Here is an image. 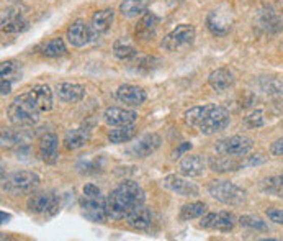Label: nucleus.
Returning a JSON list of instances; mask_svg holds the SVG:
<instances>
[{"mask_svg":"<svg viewBox=\"0 0 283 241\" xmlns=\"http://www.w3.org/2000/svg\"><path fill=\"white\" fill-rule=\"evenodd\" d=\"M146 200V192L135 181H123L108 194L107 210L108 219L121 220L133 208L143 205Z\"/></svg>","mask_w":283,"mask_h":241,"instance_id":"obj_1","label":"nucleus"},{"mask_svg":"<svg viewBox=\"0 0 283 241\" xmlns=\"http://www.w3.org/2000/svg\"><path fill=\"white\" fill-rule=\"evenodd\" d=\"M184 120L188 127L198 128L203 135H215L218 131L224 130L229 125V112L221 105H201V107H192L188 108L184 115Z\"/></svg>","mask_w":283,"mask_h":241,"instance_id":"obj_2","label":"nucleus"},{"mask_svg":"<svg viewBox=\"0 0 283 241\" xmlns=\"http://www.w3.org/2000/svg\"><path fill=\"white\" fill-rule=\"evenodd\" d=\"M41 112L30 102L25 94H20L13 99V102L7 107V116L15 127H33L39 122Z\"/></svg>","mask_w":283,"mask_h":241,"instance_id":"obj_3","label":"nucleus"},{"mask_svg":"<svg viewBox=\"0 0 283 241\" xmlns=\"http://www.w3.org/2000/svg\"><path fill=\"white\" fill-rule=\"evenodd\" d=\"M39 176L31 171H17L2 179V189L12 196H27L39 187Z\"/></svg>","mask_w":283,"mask_h":241,"instance_id":"obj_4","label":"nucleus"},{"mask_svg":"<svg viewBox=\"0 0 283 241\" xmlns=\"http://www.w3.org/2000/svg\"><path fill=\"white\" fill-rule=\"evenodd\" d=\"M210 196L224 205L238 207L247 200V192L229 181H213L208 185Z\"/></svg>","mask_w":283,"mask_h":241,"instance_id":"obj_5","label":"nucleus"},{"mask_svg":"<svg viewBox=\"0 0 283 241\" xmlns=\"http://www.w3.org/2000/svg\"><path fill=\"white\" fill-rule=\"evenodd\" d=\"M254 148L252 138L244 136V135H234L219 139L215 144V151L223 156H234V158H242L249 154V151Z\"/></svg>","mask_w":283,"mask_h":241,"instance_id":"obj_6","label":"nucleus"},{"mask_svg":"<svg viewBox=\"0 0 283 241\" xmlns=\"http://www.w3.org/2000/svg\"><path fill=\"white\" fill-rule=\"evenodd\" d=\"M61 199L56 192H33L30 196L27 207L35 215H54L59 210Z\"/></svg>","mask_w":283,"mask_h":241,"instance_id":"obj_7","label":"nucleus"},{"mask_svg":"<svg viewBox=\"0 0 283 241\" xmlns=\"http://www.w3.org/2000/svg\"><path fill=\"white\" fill-rule=\"evenodd\" d=\"M195 27L190 23H182L177 28L172 30L170 33H167L162 38L161 41V48L166 51H177L184 46H188L195 41Z\"/></svg>","mask_w":283,"mask_h":241,"instance_id":"obj_8","label":"nucleus"},{"mask_svg":"<svg viewBox=\"0 0 283 241\" xmlns=\"http://www.w3.org/2000/svg\"><path fill=\"white\" fill-rule=\"evenodd\" d=\"M81 210L85 219L95 223H104L108 219L107 210V199L97 196V197H87L84 196L81 199Z\"/></svg>","mask_w":283,"mask_h":241,"instance_id":"obj_9","label":"nucleus"},{"mask_svg":"<svg viewBox=\"0 0 283 241\" xmlns=\"http://www.w3.org/2000/svg\"><path fill=\"white\" fill-rule=\"evenodd\" d=\"M66 38L69 44H72L74 48H84V46H87L89 43L95 40L97 35L89 23H85L84 20H75L69 25Z\"/></svg>","mask_w":283,"mask_h":241,"instance_id":"obj_10","label":"nucleus"},{"mask_svg":"<svg viewBox=\"0 0 283 241\" xmlns=\"http://www.w3.org/2000/svg\"><path fill=\"white\" fill-rule=\"evenodd\" d=\"M162 185L167 190L177 194L182 197H198L200 196V187L195 182H190V177L185 179L177 174H169L164 177Z\"/></svg>","mask_w":283,"mask_h":241,"instance_id":"obj_11","label":"nucleus"},{"mask_svg":"<svg viewBox=\"0 0 283 241\" xmlns=\"http://www.w3.org/2000/svg\"><path fill=\"white\" fill-rule=\"evenodd\" d=\"M28 28V20L25 17V12L20 9L18 5L10 7L7 9L2 15V32L15 35V33H21Z\"/></svg>","mask_w":283,"mask_h":241,"instance_id":"obj_12","label":"nucleus"},{"mask_svg":"<svg viewBox=\"0 0 283 241\" xmlns=\"http://www.w3.org/2000/svg\"><path fill=\"white\" fill-rule=\"evenodd\" d=\"M162 139L157 133H146L143 136H139L136 139V143H133V146L130 148V154H133L135 158H147L154 154L157 150L161 148Z\"/></svg>","mask_w":283,"mask_h":241,"instance_id":"obj_13","label":"nucleus"},{"mask_svg":"<svg viewBox=\"0 0 283 241\" xmlns=\"http://www.w3.org/2000/svg\"><path fill=\"white\" fill-rule=\"evenodd\" d=\"M25 97L33 104L39 112H49L53 108V90L49 85L38 84L35 87H31L28 92H25Z\"/></svg>","mask_w":283,"mask_h":241,"instance_id":"obj_14","label":"nucleus"},{"mask_svg":"<svg viewBox=\"0 0 283 241\" xmlns=\"http://www.w3.org/2000/svg\"><path fill=\"white\" fill-rule=\"evenodd\" d=\"M200 225L207 230H218V231H231L236 225V216L231 212H216L207 213L201 216Z\"/></svg>","mask_w":283,"mask_h":241,"instance_id":"obj_15","label":"nucleus"},{"mask_svg":"<svg viewBox=\"0 0 283 241\" xmlns=\"http://www.w3.org/2000/svg\"><path fill=\"white\" fill-rule=\"evenodd\" d=\"M104 120L108 127H123V125H133L138 120V113L130 108L121 107H108L104 112Z\"/></svg>","mask_w":283,"mask_h":241,"instance_id":"obj_16","label":"nucleus"},{"mask_svg":"<svg viewBox=\"0 0 283 241\" xmlns=\"http://www.w3.org/2000/svg\"><path fill=\"white\" fill-rule=\"evenodd\" d=\"M116 99L118 102L124 104L126 107H139L146 102V92L138 87V85H133V84H124L120 85L116 90Z\"/></svg>","mask_w":283,"mask_h":241,"instance_id":"obj_17","label":"nucleus"},{"mask_svg":"<svg viewBox=\"0 0 283 241\" xmlns=\"http://www.w3.org/2000/svg\"><path fill=\"white\" fill-rule=\"evenodd\" d=\"M59 141L54 133H44L38 141V153L46 164H54L59 159Z\"/></svg>","mask_w":283,"mask_h":241,"instance_id":"obj_18","label":"nucleus"},{"mask_svg":"<svg viewBox=\"0 0 283 241\" xmlns=\"http://www.w3.org/2000/svg\"><path fill=\"white\" fill-rule=\"evenodd\" d=\"M207 161L200 154H185L178 162V173L185 177H198L205 173Z\"/></svg>","mask_w":283,"mask_h":241,"instance_id":"obj_19","label":"nucleus"},{"mask_svg":"<svg viewBox=\"0 0 283 241\" xmlns=\"http://www.w3.org/2000/svg\"><path fill=\"white\" fill-rule=\"evenodd\" d=\"M124 220H126L130 228L138 230V231H144L152 225V212H151V208L144 207V204H143L136 208H133L131 212L124 216Z\"/></svg>","mask_w":283,"mask_h":241,"instance_id":"obj_20","label":"nucleus"},{"mask_svg":"<svg viewBox=\"0 0 283 241\" xmlns=\"http://www.w3.org/2000/svg\"><path fill=\"white\" fill-rule=\"evenodd\" d=\"M56 95L64 104H77L85 97V87L74 82H61L56 87Z\"/></svg>","mask_w":283,"mask_h":241,"instance_id":"obj_21","label":"nucleus"},{"mask_svg":"<svg viewBox=\"0 0 283 241\" xmlns=\"http://www.w3.org/2000/svg\"><path fill=\"white\" fill-rule=\"evenodd\" d=\"M207 28L215 36H224L231 32V20L229 15L223 13L221 10H213L207 17Z\"/></svg>","mask_w":283,"mask_h":241,"instance_id":"obj_22","label":"nucleus"},{"mask_svg":"<svg viewBox=\"0 0 283 241\" xmlns=\"http://www.w3.org/2000/svg\"><path fill=\"white\" fill-rule=\"evenodd\" d=\"M25 127H18V128H4L2 130V136H0V141H2L4 150H12V148H21L28 144L30 141V135L27 133V130H23Z\"/></svg>","mask_w":283,"mask_h":241,"instance_id":"obj_23","label":"nucleus"},{"mask_svg":"<svg viewBox=\"0 0 283 241\" xmlns=\"http://www.w3.org/2000/svg\"><path fill=\"white\" fill-rule=\"evenodd\" d=\"M159 17L154 13V12H144L141 15V18L138 21V25L135 28V33H136V38L139 40H149L151 36L156 35L157 32V27H159Z\"/></svg>","mask_w":283,"mask_h":241,"instance_id":"obj_24","label":"nucleus"},{"mask_svg":"<svg viewBox=\"0 0 283 241\" xmlns=\"http://www.w3.org/2000/svg\"><path fill=\"white\" fill-rule=\"evenodd\" d=\"M208 84L213 90L224 92L234 85V76L229 69L219 67V69H215V71L208 76Z\"/></svg>","mask_w":283,"mask_h":241,"instance_id":"obj_25","label":"nucleus"},{"mask_svg":"<svg viewBox=\"0 0 283 241\" xmlns=\"http://www.w3.org/2000/svg\"><path fill=\"white\" fill-rule=\"evenodd\" d=\"M113 20H115V10L113 9H104V10H98L92 15V20H90V27L92 30L95 32L97 36L107 33L110 28L113 25Z\"/></svg>","mask_w":283,"mask_h":241,"instance_id":"obj_26","label":"nucleus"},{"mask_svg":"<svg viewBox=\"0 0 283 241\" xmlns=\"http://www.w3.org/2000/svg\"><path fill=\"white\" fill-rule=\"evenodd\" d=\"M90 139V130L79 127V128H72L69 130L66 136H64V146L66 150L74 151V150H81L82 146H85Z\"/></svg>","mask_w":283,"mask_h":241,"instance_id":"obj_27","label":"nucleus"},{"mask_svg":"<svg viewBox=\"0 0 283 241\" xmlns=\"http://www.w3.org/2000/svg\"><path fill=\"white\" fill-rule=\"evenodd\" d=\"M152 2L154 0H124L120 4V13L126 18L138 17V15H143Z\"/></svg>","mask_w":283,"mask_h":241,"instance_id":"obj_28","label":"nucleus"},{"mask_svg":"<svg viewBox=\"0 0 283 241\" xmlns=\"http://www.w3.org/2000/svg\"><path fill=\"white\" fill-rule=\"evenodd\" d=\"M136 135V127L133 125H123V127H113V130L108 131V139L113 144H123L131 141Z\"/></svg>","mask_w":283,"mask_h":241,"instance_id":"obj_29","label":"nucleus"},{"mask_svg":"<svg viewBox=\"0 0 283 241\" xmlns=\"http://www.w3.org/2000/svg\"><path fill=\"white\" fill-rule=\"evenodd\" d=\"M210 167L215 173H231V171L241 169L242 162L236 161L234 156H223V154H219V158L210 159Z\"/></svg>","mask_w":283,"mask_h":241,"instance_id":"obj_30","label":"nucleus"},{"mask_svg":"<svg viewBox=\"0 0 283 241\" xmlns=\"http://www.w3.org/2000/svg\"><path fill=\"white\" fill-rule=\"evenodd\" d=\"M113 54H115V58H118L120 61H131L138 56V50L135 48V44L126 40V38H120V40H116L113 44Z\"/></svg>","mask_w":283,"mask_h":241,"instance_id":"obj_31","label":"nucleus"},{"mask_svg":"<svg viewBox=\"0 0 283 241\" xmlns=\"http://www.w3.org/2000/svg\"><path fill=\"white\" fill-rule=\"evenodd\" d=\"M207 204L205 202H192V204H187L180 208V220L188 222V220H193V219H200L207 213Z\"/></svg>","mask_w":283,"mask_h":241,"instance_id":"obj_32","label":"nucleus"},{"mask_svg":"<svg viewBox=\"0 0 283 241\" xmlns=\"http://www.w3.org/2000/svg\"><path fill=\"white\" fill-rule=\"evenodd\" d=\"M0 74H2V79L5 81H20L21 79V66L20 63L13 59H9V61H4L2 64H0Z\"/></svg>","mask_w":283,"mask_h":241,"instance_id":"obj_33","label":"nucleus"},{"mask_svg":"<svg viewBox=\"0 0 283 241\" xmlns=\"http://www.w3.org/2000/svg\"><path fill=\"white\" fill-rule=\"evenodd\" d=\"M66 53H67V46H66V43H64L62 38H54V40L46 43L44 48H43V56L53 58V59L64 56Z\"/></svg>","mask_w":283,"mask_h":241,"instance_id":"obj_34","label":"nucleus"},{"mask_svg":"<svg viewBox=\"0 0 283 241\" xmlns=\"http://www.w3.org/2000/svg\"><path fill=\"white\" fill-rule=\"evenodd\" d=\"M262 25H264V28L267 30V32L277 33L283 27V15L278 13V12H272V10L267 12V13H264V17H262Z\"/></svg>","mask_w":283,"mask_h":241,"instance_id":"obj_35","label":"nucleus"},{"mask_svg":"<svg viewBox=\"0 0 283 241\" xmlns=\"http://www.w3.org/2000/svg\"><path fill=\"white\" fill-rule=\"evenodd\" d=\"M261 187L265 194L281 196V192H283V176H272L269 179H265Z\"/></svg>","mask_w":283,"mask_h":241,"instance_id":"obj_36","label":"nucleus"},{"mask_svg":"<svg viewBox=\"0 0 283 241\" xmlns=\"http://www.w3.org/2000/svg\"><path fill=\"white\" fill-rule=\"evenodd\" d=\"M239 223L242 227L250 228V230H261V231H267V225L265 222H262L259 216H252V215H242L239 216Z\"/></svg>","mask_w":283,"mask_h":241,"instance_id":"obj_37","label":"nucleus"},{"mask_svg":"<svg viewBox=\"0 0 283 241\" xmlns=\"http://www.w3.org/2000/svg\"><path fill=\"white\" fill-rule=\"evenodd\" d=\"M246 123L250 128H259L264 125V113L262 110H255L252 112L249 116H246Z\"/></svg>","mask_w":283,"mask_h":241,"instance_id":"obj_38","label":"nucleus"},{"mask_svg":"<svg viewBox=\"0 0 283 241\" xmlns=\"http://www.w3.org/2000/svg\"><path fill=\"white\" fill-rule=\"evenodd\" d=\"M267 216L273 223L283 225V208H269L267 210Z\"/></svg>","mask_w":283,"mask_h":241,"instance_id":"obj_39","label":"nucleus"},{"mask_svg":"<svg viewBox=\"0 0 283 241\" xmlns=\"http://www.w3.org/2000/svg\"><path fill=\"white\" fill-rule=\"evenodd\" d=\"M270 153H272V156H283V138L277 139L275 143H272L270 146Z\"/></svg>","mask_w":283,"mask_h":241,"instance_id":"obj_40","label":"nucleus"},{"mask_svg":"<svg viewBox=\"0 0 283 241\" xmlns=\"http://www.w3.org/2000/svg\"><path fill=\"white\" fill-rule=\"evenodd\" d=\"M84 196H87V197H97V196H101V192L100 189L97 187V185H93V184H87V185H84Z\"/></svg>","mask_w":283,"mask_h":241,"instance_id":"obj_41","label":"nucleus"},{"mask_svg":"<svg viewBox=\"0 0 283 241\" xmlns=\"http://www.w3.org/2000/svg\"><path fill=\"white\" fill-rule=\"evenodd\" d=\"M192 150V143H182L180 144L177 150L174 151V156L175 158H178V156H182L184 153H187V151H190Z\"/></svg>","mask_w":283,"mask_h":241,"instance_id":"obj_42","label":"nucleus"},{"mask_svg":"<svg viewBox=\"0 0 283 241\" xmlns=\"http://www.w3.org/2000/svg\"><path fill=\"white\" fill-rule=\"evenodd\" d=\"M12 92V82L10 81H5V79H2V95L5 97V95H9Z\"/></svg>","mask_w":283,"mask_h":241,"instance_id":"obj_43","label":"nucleus"},{"mask_svg":"<svg viewBox=\"0 0 283 241\" xmlns=\"http://www.w3.org/2000/svg\"><path fill=\"white\" fill-rule=\"evenodd\" d=\"M0 215H2V223H7V220H10V215H5V212H2Z\"/></svg>","mask_w":283,"mask_h":241,"instance_id":"obj_44","label":"nucleus"},{"mask_svg":"<svg viewBox=\"0 0 283 241\" xmlns=\"http://www.w3.org/2000/svg\"><path fill=\"white\" fill-rule=\"evenodd\" d=\"M9 2H10V4H20L21 0H9Z\"/></svg>","mask_w":283,"mask_h":241,"instance_id":"obj_45","label":"nucleus"}]
</instances>
